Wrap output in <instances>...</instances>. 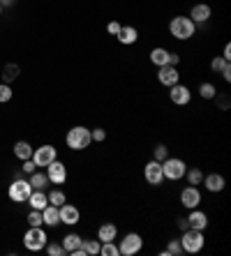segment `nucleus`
Returning <instances> with one entry per match:
<instances>
[{
	"label": "nucleus",
	"mask_w": 231,
	"mask_h": 256,
	"mask_svg": "<svg viewBox=\"0 0 231 256\" xmlns=\"http://www.w3.org/2000/svg\"><path fill=\"white\" fill-rule=\"evenodd\" d=\"M169 32H171V37L180 40V42H187L190 37H194L196 24L190 16H183V14H180V16H173L171 21H169Z\"/></svg>",
	"instance_id": "nucleus-1"
},
{
	"label": "nucleus",
	"mask_w": 231,
	"mask_h": 256,
	"mask_svg": "<svg viewBox=\"0 0 231 256\" xmlns=\"http://www.w3.org/2000/svg\"><path fill=\"white\" fill-rule=\"evenodd\" d=\"M65 143H67V148H70V150H86L90 143H93L90 130H88V127H83V125L72 127V130L67 132Z\"/></svg>",
	"instance_id": "nucleus-2"
},
{
	"label": "nucleus",
	"mask_w": 231,
	"mask_h": 256,
	"mask_svg": "<svg viewBox=\"0 0 231 256\" xmlns=\"http://www.w3.org/2000/svg\"><path fill=\"white\" fill-rule=\"evenodd\" d=\"M47 242H49V236H47V231H44L42 226H30L28 231L24 233V247L28 252L44 250V247H47Z\"/></svg>",
	"instance_id": "nucleus-3"
},
{
	"label": "nucleus",
	"mask_w": 231,
	"mask_h": 256,
	"mask_svg": "<svg viewBox=\"0 0 231 256\" xmlns=\"http://www.w3.org/2000/svg\"><path fill=\"white\" fill-rule=\"evenodd\" d=\"M180 244H183L185 254H199V252L203 250V244H206L203 231H196V228H187V231H183Z\"/></svg>",
	"instance_id": "nucleus-4"
},
{
	"label": "nucleus",
	"mask_w": 231,
	"mask_h": 256,
	"mask_svg": "<svg viewBox=\"0 0 231 256\" xmlns=\"http://www.w3.org/2000/svg\"><path fill=\"white\" fill-rule=\"evenodd\" d=\"M185 171H187V164L183 160H178V157H166L162 162V173H164V180H180L185 178Z\"/></svg>",
	"instance_id": "nucleus-5"
},
{
	"label": "nucleus",
	"mask_w": 231,
	"mask_h": 256,
	"mask_svg": "<svg viewBox=\"0 0 231 256\" xmlns=\"http://www.w3.org/2000/svg\"><path fill=\"white\" fill-rule=\"evenodd\" d=\"M143 250V238L139 233H125V238L120 240L118 252L120 256H134Z\"/></svg>",
	"instance_id": "nucleus-6"
},
{
	"label": "nucleus",
	"mask_w": 231,
	"mask_h": 256,
	"mask_svg": "<svg viewBox=\"0 0 231 256\" xmlns=\"http://www.w3.org/2000/svg\"><path fill=\"white\" fill-rule=\"evenodd\" d=\"M7 194H10V198H12L14 203H26V201H28V196L33 194V185H30L28 180L17 178L12 185H10Z\"/></svg>",
	"instance_id": "nucleus-7"
},
{
	"label": "nucleus",
	"mask_w": 231,
	"mask_h": 256,
	"mask_svg": "<svg viewBox=\"0 0 231 256\" xmlns=\"http://www.w3.org/2000/svg\"><path fill=\"white\" fill-rule=\"evenodd\" d=\"M201 201H203V196H201V192H199L196 185H187L180 190V206H183V208H187V210L199 208Z\"/></svg>",
	"instance_id": "nucleus-8"
},
{
	"label": "nucleus",
	"mask_w": 231,
	"mask_h": 256,
	"mask_svg": "<svg viewBox=\"0 0 231 256\" xmlns=\"http://www.w3.org/2000/svg\"><path fill=\"white\" fill-rule=\"evenodd\" d=\"M143 178H146V182L153 187L162 185L164 182V173H162V162H155L150 160L146 166H143Z\"/></svg>",
	"instance_id": "nucleus-9"
},
{
	"label": "nucleus",
	"mask_w": 231,
	"mask_h": 256,
	"mask_svg": "<svg viewBox=\"0 0 231 256\" xmlns=\"http://www.w3.org/2000/svg\"><path fill=\"white\" fill-rule=\"evenodd\" d=\"M54 160H58V152H56L54 146H40V148L33 150V162H35V166L47 168Z\"/></svg>",
	"instance_id": "nucleus-10"
},
{
	"label": "nucleus",
	"mask_w": 231,
	"mask_h": 256,
	"mask_svg": "<svg viewBox=\"0 0 231 256\" xmlns=\"http://www.w3.org/2000/svg\"><path fill=\"white\" fill-rule=\"evenodd\" d=\"M169 100H171L176 106H185V104H190V102H192V90L187 88L185 84H180V81H178L176 86H171V88H169Z\"/></svg>",
	"instance_id": "nucleus-11"
},
{
	"label": "nucleus",
	"mask_w": 231,
	"mask_h": 256,
	"mask_svg": "<svg viewBox=\"0 0 231 256\" xmlns=\"http://www.w3.org/2000/svg\"><path fill=\"white\" fill-rule=\"evenodd\" d=\"M157 81H160L162 86H166V88H171V86H176L178 81H180V70L173 65L157 67Z\"/></svg>",
	"instance_id": "nucleus-12"
},
{
	"label": "nucleus",
	"mask_w": 231,
	"mask_h": 256,
	"mask_svg": "<svg viewBox=\"0 0 231 256\" xmlns=\"http://www.w3.org/2000/svg\"><path fill=\"white\" fill-rule=\"evenodd\" d=\"M47 176H49V182H54V185H65V180H67V166L60 160H54L47 166Z\"/></svg>",
	"instance_id": "nucleus-13"
},
{
	"label": "nucleus",
	"mask_w": 231,
	"mask_h": 256,
	"mask_svg": "<svg viewBox=\"0 0 231 256\" xmlns=\"http://www.w3.org/2000/svg\"><path fill=\"white\" fill-rule=\"evenodd\" d=\"M60 212V224H67V226H74V224H79V220H81V212H79L77 206H72V203H63L58 208Z\"/></svg>",
	"instance_id": "nucleus-14"
},
{
	"label": "nucleus",
	"mask_w": 231,
	"mask_h": 256,
	"mask_svg": "<svg viewBox=\"0 0 231 256\" xmlns=\"http://www.w3.org/2000/svg\"><path fill=\"white\" fill-rule=\"evenodd\" d=\"M201 185L206 187L210 194H217V192H222L226 187V180H224V176H219V173H210V176H203Z\"/></svg>",
	"instance_id": "nucleus-15"
},
{
	"label": "nucleus",
	"mask_w": 231,
	"mask_h": 256,
	"mask_svg": "<svg viewBox=\"0 0 231 256\" xmlns=\"http://www.w3.org/2000/svg\"><path fill=\"white\" fill-rule=\"evenodd\" d=\"M187 224H190V228H196V231H206L208 214L203 212V210H199V208H192L190 214H187Z\"/></svg>",
	"instance_id": "nucleus-16"
},
{
	"label": "nucleus",
	"mask_w": 231,
	"mask_h": 256,
	"mask_svg": "<svg viewBox=\"0 0 231 256\" xmlns=\"http://www.w3.org/2000/svg\"><path fill=\"white\" fill-rule=\"evenodd\" d=\"M116 40H118L120 44H125V46H132V44H136V40H139V30H136L134 26H120Z\"/></svg>",
	"instance_id": "nucleus-17"
},
{
	"label": "nucleus",
	"mask_w": 231,
	"mask_h": 256,
	"mask_svg": "<svg viewBox=\"0 0 231 256\" xmlns=\"http://www.w3.org/2000/svg\"><path fill=\"white\" fill-rule=\"evenodd\" d=\"M210 14H213L210 5H203V2H199V5H194L190 10V18L194 21L196 26H199V24H206L208 18H210Z\"/></svg>",
	"instance_id": "nucleus-18"
},
{
	"label": "nucleus",
	"mask_w": 231,
	"mask_h": 256,
	"mask_svg": "<svg viewBox=\"0 0 231 256\" xmlns=\"http://www.w3.org/2000/svg\"><path fill=\"white\" fill-rule=\"evenodd\" d=\"M26 203H30V208L33 210H44L49 206V196H47V192L44 190H35L33 194L28 196V201Z\"/></svg>",
	"instance_id": "nucleus-19"
},
{
	"label": "nucleus",
	"mask_w": 231,
	"mask_h": 256,
	"mask_svg": "<svg viewBox=\"0 0 231 256\" xmlns=\"http://www.w3.org/2000/svg\"><path fill=\"white\" fill-rule=\"evenodd\" d=\"M116 238H118V226H116V224H111V222H107V224H102V226L97 228V240H100V242L116 240Z\"/></svg>",
	"instance_id": "nucleus-20"
},
{
	"label": "nucleus",
	"mask_w": 231,
	"mask_h": 256,
	"mask_svg": "<svg viewBox=\"0 0 231 256\" xmlns=\"http://www.w3.org/2000/svg\"><path fill=\"white\" fill-rule=\"evenodd\" d=\"M42 220H44V224H47V226H58V224H60L58 206H51V203H49L47 208L42 210Z\"/></svg>",
	"instance_id": "nucleus-21"
},
{
	"label": "nucleus",
	"mask_w": 231,
	"mask_h": 256,
	"mask_svg": "<svg viewBox=\"0 0 231 256\" xmlns=\"http://www.w3.org/2000/svg\"><path fill=\"white\" fill-rule=\"evenodd\" d=\"M14 157H19V160H30L33 157V146H30L28 141H17L14 143Z\"/></svg>",
	"instance_id": "nucleus-22"
},
{
	"label": "nucleus",
	"mask_w": 231,
	"mask_h": 256,
	"mask_svg": "<svg viewBox=\"0 0 231 256\" xmlns=\"http://www.w3.org/2000/svg\"><path fill=\"white\" fill-rule=\"evenodd\" d=\"M81 240H83V238L79 236V233H67L60 244H63V250H65L67 254H72V252L77 250V247H81Z\"/></svg>",
	"instance_id": "nucleus-23"
},
{
	"label": "nucleus",
	"mask_w": 231,
	"mask_h": 256,
	"mask_svg": "<svg viewBox=\"0 0 231 256\" xmlns=\"http://www.w3.org/2000/svg\"><path fill=\"white\" fill-rule=\"evenodd\" d=\"M150 62H153L155 67H162L169 62V51L162 46H155L153 51H150Z\"/></svg>",
	"instance_id": "nucleus-24"
},
{
	"label": "nucleus",
	"mask_w": 231,
	"mask_h": 256,
	"mask_svg": "<svg viewBox=\"0 0 231 256\" xmlns=\"http://www.w3.org/2000/svg\"><path fill=\"white\" fill-rule=\"evenodd\" d=\"M28 182L33 185V190H47V187H49V176H47V173L35 171V173H30Z\"/></svg>",
	"instance_id": "nucleus-25"
},
{
	"label": "nucleus",
	"mask_w": 231,
	"mask_h": 256,
	"mask_svg": "<svg viewBox=\"0 0 231 256\" xmlns=\"http://www.w3.org/2000/svg\"><path fill=\"white\" fill-rule=\"evenodd\" d=\"M100 240H81V250L86 256H97L100 254Z\"/></svg>",
	"instance_id": "nucleus-26"
},
{
	"label": "nucleus",
	"mask_w": 231,
	"mask_h": 256,
	"mask_svg": "<svg viewBox=\"0 0 231 256\" xmlns=\"http://www.w3.org/2000/svg\"><path fill=\"white\" fill-rule=\"evenodd\" d=\"M215 95H217V88H215L210 81H203V84L199 86V97H201V100H215Z\"/></svg>",
	"instance_id": "nucleus-27"
},
{
	"label": "nucleus",
	"mask_w": 231,
	"mask_h": 256,
	"mask_svg": "<svg viewBox=\"0 0 231 256\" xmlns=\"http://www.w3.org/2000/svg\"><path fill=\"white\" fill-rule=\"evenodd\" d=\"M180 254H185L180 240H169V242H166V250L162 252V256H180Z\"/></svg>",
	"instance_id": "nucleus-28"
},
{
	"label": "nucleus",
	"mask_w": 231,
	"mask_h": 256,
	"mask_svg": "<svg viewBox=\"0 0 231 256\" xmlns=\"http://www.w3.org/2000/svg\"><path fill=\"white\" fill-rule=\"evenodd\" d=\"M100 254L102 256H120L116 240H107V242H102L100 244Z\"/></svg>",
	"instance_id": "nucleus-29"
},
{
	"label": "nucleus",
	"mask_w": 231,
	"mask_h": 256,
	"mask_svg": "<svg viewBox=\"0 0 231 256\" xmlns=\"http://www.w3.org/2000/svg\"><path fill=\"white\" fill-rule=\"evenodd\" d=\"M185 178H187V185H201L203 173H201V168H187Z\"/></svg>",
	"instance_id": "nucleus-30"
},
{
	"label": "nucleus",
	"mask_w": 231,
	"mask_h": 256,
	"mask_svg": "<svg viewBox=\"0 0 231 256\" xmlns=\"http://www.w3.org/2000/svg\"><path fill=\"white\" fill-rule=\"evenodd\" d=\"M47 196H49V203H51V206H58V208L67 201V196H65V192L63 190H54L51 194H47Z\"/></svg>",
	"instance_id": "nucleus-31"
},
{
	"label": "nucleus",
	"mask_w": 231,
	"mask_h": 256,
	"mask_svg": "<svg viewBox=\"0 0 231 256\" xmlns=\"http://www.w3.org/2000/svg\"><path fill=\"white\" fill-rule=\"evenodd\" d=\"M166 157H169V148H166L164 143L155 146V150H153V160H155V162H164Z\"/></svg>",
	"instance_id": "nucleus-32"
},
{
	"label": "nucleus",
	"mask_w": 231,
	"mask_h": 256,
	"mask_svg": "<svg viewBox=\"0 0 231 256\" xmlns=\"http://www.w3.org/2000/svg\"><path fill=\"white\" fill-rule=\"evenodd\" d=\"M12 97H14L12 86H10V84H0V104H7Z\"/></svg>",
	"instance_id": "nucleus-33"
},
{
	"label": "nucleus",
	"mask_w": 231,
	"mask_h": 256,
	"mask_svg": "<svg viewBox=\"0 0 231 256\" xmlns=\"http://www.w3.org/2000/svg\"><path fill=\"white\" fill-rule=\"evenodd\" d=\"M44 250H47L49 256H63V254H67V252L63 250V244H60V242H47V247H44Z\"/></svg>",
	"instance_id": "nucleus-34"
},
{
	"label": "nucleus",
	"mask_w": 231,
	"mask_h": 256,
	"mask_svg": "<svg viewBox=\"0 0 231 256\" xmlns=\"http://www.w3.org/2000/svg\"><path fill=\"white\" fill-rule=\"evenodd\" d=\"M226 65H229V60H224V58H222V56H215V58L210 60V70H213L215 74H219V72L224 70Z\"/></svg>",
	"instance_id": "nucleus-35"
},
{
	"label": "nucleus",
	"mask_w": 231,
	"mask_h": 256,
	"mask_svg": "<svg viewBox=\"0 0 231 256\" xmlns=\"http://www.w3.org/2000/svg\"><path fill=\"white\" fill-rule=\"evenodd\" d=\"M44 220H42V210H30L28 214V226H42Z\"/></svg>",
	"instance_id": "nucleus-36"
},
{
	"label": "nucleus",
	"mask_w": 231,
	"mask_h": 256,
	"mask_svg": "<svg viewBox=\"0 0 231 256\" xmlns=\"http://www.w3.org/2000/svg\"><path fill=\"white\" fill-rule=\"evenodd\" d=\"M90 136H93V141H97V143L107 141V130H102V127H95V130H90Z\"/></svg>",
	"instance_id": "nucleus-37"
},
{
	"label": "nucleus",
	"mask_w": 231,
	"mask_h": 256,
	"mask_svg": "<svg viewBox=\"0 0 231 256\" xmlns=\"http://www.w3.org/2000/svg\"><path fill=\"white\" fill-rule=\"evenodd\" d=\"M21 171H24L26 176H30V173L37 171V166H35V162H33V157H30V160H24V166H21Z\"/></svg>",
	"instance_id": "nucleus-38"
},
{
	"label": "nucleus",
	"mask_w": 231,
	"mask_h": 256,
	"mask_svg": "<svg viewBox=\"0 0 231 256\" xmlns=\"http://www.w3.org/2000/svg\"><path fill=\"white\" fill-rule=\"evenodd\" d=\"M17 76H19V67L17 65H7L5 67V78L7 81H14Z\"/></svg>",
	"instance_id": "nucleus-39"
},
{
	"label": "nucleus",
	"mask_w": 231,
	"mask_h": 256,
	"mask_svg": "<svg viewBox=\"0 0 231 256\" xmlns=\"http://www.w3.org/2000/svg\"><path fill=\"white\" fill-rule=\"evenodd\" d=\"M120 26H123L120 21H109V24H107V32L116 37V35H118V30H120Z\"/></svg>",
	"instance_id": "nucleus-40"
},
{
	"label": "nucleus",
	"mask_w": 231,
	"mask_h": 256,
	"mask_svg": "<svg viewBox=\"0 0 231 256\" xmlns=\"http://www.w3.org/2000/svg\"><path fill=\"white\" fill-rule=\"evenodd\" d=\"M166 65H173V67L180 65V54H176V51H169V62H166Z\"/></svg>",
	"instance_id": "nucleus-41"
},
{
	"label": "nucleus",
	"mask_w": 231,
	"mask_h": 256,
	"mask_svg": "<svg viewBox=\"0 0 231 256\" xmlns=\"http://www.w3.org/2000/svg\"><path fill=\"white\" fill-rule=\"evenodd\" d=\"M219 74H222V78H224L226 84H229V81H231V65H226V67H224V70L219 72Z\"/></svg>",
	"instance_id": "nucleus-42"
},
{
	"label": "nucleus",
	"mask_w": 231,
	"mask_h": 256,
	"mask_svg": "<svg viewBox=\"0 0 231 256\" xmlns=\"http://www.w3.org/2000/svg\"><path fill=\"white\" fill-rule=\"evenodd\" d=\"M215 100H219V106L222 108H229V97H219V92L215 95Z\"/></svg>",
	"instance_id": "nucleus-43"
},
{
	"label": "nucleus",
	"mask_w": 231,
	"mask_h": 256,
	"mask_svg": "<svg viewBox=\"0 0 231 256\" xmlns=\"http://www.w3.org/2000/svg\"><path fill=\"white\" fill-rule=\"evenodd\" d=\"M222 58L231 60V44H226V46H224V51H222Z\"/></svg>",
	"instance_id": "nucleus-44"
},
{
	"label": "nucleus",
	"mask_w": 231,
	"mask_h": 256,
	"mask_svg": "<svg viewBox=\"0 0 231 256\" xmlns=\"http://www.w3.org/2000/svg\"><path fill=\"white\" fill-rule=\"evenodd\" d=\"M178 228H180V231H187V228H190L187 220H178Z\"/></svg>",
	"instance_id": "nucleus-45"
},
{
	"label": "nucleus",
	"mask_w": 231,
	"mask_h": 256,
	"mask_svg": "<svg viewBox=\"0 0 231 256\" xmlns=\"http://www.w3.org/2000/svg\"><path fill=\"white\" fill-rule=\"evenodd\" d=\"M14 2H17V0H0V5H3V7H12Z\"/></svg>",
	"instance_id": "nucleus-46"
},
{
	"label": "nucleus",
	"mask_w": 231,
	"mask_h": 256,
	"mask_svg": "<svg viewBox=\"0 0 231 256\" xmlns=\"http://www.w3.org/2000/svg\"><path fill=\"white\" fill-rule=\"evenodd\" d=\"M0 14H3V5H0Z\"/></svg>",
	"instance_id": "nucleus-47"
}]
</instances>
